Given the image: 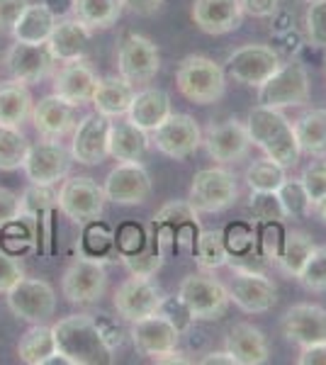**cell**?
Returning <instances> with one entry per match:
<instances>
[{
	"mask_svg": "<svg viewBox=\"0 0 326 365\" xmlns=\"http://www.w3.org/2000/svg\"><path fill=\"white\" fill-rule=\"evenodd\" d=\"M151 361H153V363H161V365H163V363H178V365H183V363H190V361H188V358L183 356V353L178 351V349L168 351V353H163V356L151 358Z\"/></svg>",
	"mask_w": 326,
	"mask_h": 365,
	"instance_id": "91938a15",
	"label": "cell"
},
{
	"mask_svg": "<svg viewBox=\"0 0 326 365\" xmlns=\"http://www.w3.org/2000/svg\"><path fill=\"white\" fill-rule=\"evenodd\" d=\"M32 96L20 81H3L0 83V127L20 129L32 117Z\"/></svg>",
	"mask_w": 326,
	"mask_h": 365,
	"instance_id": "1f68e13d",
	"label": "cell"
},
{
	"mask_svg": "<svg viewBox=\"0 0 326 365\" xmlns=\"http://www.w3.org/2000/svg\"><path fill=\"white\" fill-rule=\"evenodd\" d=\"M120 258H122L124 268H127L132 275H136V278H153L163 266L165 253L158 249L156 239H153V232H151V241L144 246V249L136 251V253H129V256H120Z\"/></svg>",
	"mask_w": 326,
	"mask_h": 365,
	"instance_id": "60d3db41",
	"label": "cell"
},
{
	"mask_svg": "<svg viewBox=\"0 0 326 365\" xmlns=\"http://www.w3.org/2000/svg\"><path fill=\"white\" fill-rule=\"evenodd\" d=\"M56 349L66 356L71 365H108L112 363V351L100 331L96 317L71 314L58 319L54 327Z\"/></svg>",
	"mask_w": 326,
	"mask_h": 365,
	"instance_id": "7a4b0ae2",
	"label": "cell"
},
{
	"mask_svg": "<svg viewBox=\"0 0 326 365\" xmlns=\"http://www.w3.org/2000/svg\"><path fill=\"white\" fill-rule=\"evenodd\" d=\"M314 246H317V244L312 241L310 234H305V232H285L282 246H280V251H277V256H275L277 268H280L285 275H292V278H297L302 266L307 263V258L312 256Z\"/></svg>",
	"mask_w": 326,
	"mask_h": 365,
	"instance_id": "d590c367",
	"label": "cell"
},
{
	"mask_svg": "<svg viewBox=\"0 0 326 365\" xmlns=\"http://www.w3.org/2000/svg\"><path fill=\"white\" fill-rule=\"evenodd\" d=\"M297 365H326V341L302 346V351L297 356Z\"/></svg>",
	"mask_w": 326,
	"mask_h": 365,
	"instance_id": "9f6ffc18",
	"label": "cell"
},
{
	"mask_svg": "<svg viewBox=\"0 0 326 365\" xmlns=\"http://www.w3.org/2000/svg\"><path fill=\"white\" fill-rule=\"evenodd\" d=\"M305 3H310V0H305Z\"/></svg>",
	"mask_w": 326,
	"mask_h": 365,
	"instance_id": "6125c7cd",
	"label": "cell"
},
{
	"mask_svg": "<svg viewBox=\"0 0 326 365\" xmlns=\"http://www.w3.org/2000/svg\"><path fill=\"white\" fill-rule=\"evenodd\" d=\"M122 10V0H71V15L91 29L112 27Z\"/></svg>",
	"mask_w": 326,
	"mask_h": 365,
	"instance_id": "e575fe53",
	"label": "cell"
},
{
	"mask_svg": "<svg viewBox=\"0 0 326 365\" xmlns=\"http://www.w3.org/2000/svg\"><path fill=\"white\" fill-rule=\"evenodd\" d=\"M282 239H285L282 222H258L256 225V249L265 261H275Z\"/></svg>",
	"mask_w": 326,
	"mask_h": 365,
	"instance_id": "bcb514c9",
	"label": "cell"
},
{
	"mask_svg": "<svg viewBox=\"0 0 326 365\" xmlns=\"http://www.w3.org/2000/svg\"><path fill=\"white\" fill-rule=\"evenodd\" d=\"M149 241H151V227L144 229L141 225H136V222H124L115 234V244L120 256H129V253L141 251Z\"/></svg>",
	"mask_w": 326,
	"mask_h": 365,
	"instance_id": "c3c4849f",
	"label": "cell"
},
{
	"mask_svg": "<svg viewBox=\"0 0 326 365\" xmlns=\"http://www.w3.org/2000/svg\"><path fill=\"white\" fill-rule=\"evenodd\" d=\"M246 132L253 146H258L265 156L277 161L282 168H295L300 163V144L295 137L292 122L282 115V110H272L256 105L248 113Z\"/></svg>",
	"mask_w": 326,
	"mask_h": 365,
	"instance_id": "6da1fadb",
	"label": "cell"
},
{
	"mask_svg": "<svg viewBox=\"0 0 326 365\" xmlns=\"http://www.w3.org/2000/svg\"><path fill=\"white\" fill-rule=\"evenodd\" d=\"M132 98H134L132 83H127L122 76H108V78L98 81L91 103L96 108V113L105 115L108 120H120V117H127Z\"/></svg>",
	"mask_w": 326,
	"mask_h": 365,
	"instance_id": "f546056e",
	"label": "cell"
},
{
	"mask_svg": "<svg viewBox=\"0 0 326 365\" xmlns=\"http://www.w3.org/2000/svg\"><path fill=\"white\" fill-rule=\"evenodd\" d=\"M56 25V13L46 3H29L15 22L10 37L25 44H46L51 29Z\"/></svg>",
	"mask_w": 326,
	"mask_h": 365,
	"instance_id": "4dcf8cb0",
	"label": "cell"
},
{
	"mask_svg": "<svg viewBox=\"0 0 326 365\" xmlns=\"http://www.w3.org/2000/svg\"><path fill=\"white\" fill-rule=\"evenodd\" d=\"M277 197H280L282 207L287 212V220H305L312 215V200L307 195L305 185L300 182V178L285 180L277 187Z\"/></svg>",
	"mask_w": 326,
	"mask_h": 365,
	"instance_id": "b9f144b4",
	"label": "cell"
},
{
	"mask_svg": "<svg viewBox=\"0 0 326 365\" xmlns=\"http://www.w3.org/2000/svg\"><path fill=\"white\" fill-rule=\"evenodd\" d=\"M246 185L251 192H277V187L287 180V168H282L277 161L272 158H258L244 173Z\"/></svg>",
	"mask_w": 326,
	"mask_h": 365,
	"instance_id": "f35d334b",
	"label": "cell"
},
{
	"mask_svg": "<svg viewBox=\"0 0 326 365\" xmlns=\"http://www.w3.org/2000/svg\"><path fill=\"white\" fill-rule=\"evenodd\" d=\"M248 210L253 215V225L258 222H285L287 212L282 207L277 192H251Z\"/></svg>",
	"mask_w": 326,
	"mask_h": 365,
	"instance_id": "ee69618b",
	"label": "cell"
},
{
	"mask_svg": "<svg viewBox=\"0 0 326 365\" xmlns=\"http://www.w3.org/2000/svg\"><path fill=\"white\" fill-rule=\"evenodd\" d=\"M32 122L41 139H63L76 127V105L58 96H46L32 108Z\"/></svg>",
	"mask_w": 326,
	"mask_h": 365,
	"instance_id": "d4e9b609",
	"label": "cell"
},
{
	"mask_svg": "<svg viewBox=\"0 0 326 365\" xmlns=\"http://www.w3.org/2000/svg\"><path fill=\"white\" fill-rule=\"evenodd\" d=\"M203 144L219 166H229V163H239L248 156L251 149V139L246 132V122L227 120L219 125H210L203 134Z\"/></svg>",
	"mask_w": 326,
	"mask_h": 365,
	"instance_id": "ffe728a7",
	"label": "cell"
},
{
	"mask_svg": "<svg viewBox=\"0 0 326 365\" xmlns=\"http://www.w3.org/2000/svg\"><path fill=\"white\" fill-rule=\"evenodd\" d=\"M91 37H93V29L86 27L81 20H76L71 15L63 17V20H56L49 39H46V49H49V54L58 63L78 61V58H86Z\"/></svg>",
	"mask_w": 326,
	"mask_h": 365,
	"instance_id": "cb8c5ba5",
	"label": "cell"
},
{
	"mask_svg": "<svg viewBox=\"0 0 326 365\" xmlns=\"http://www.w3.org/2000/svg\"><path fill=\"white\" fill-rule=\"evenodd\" d=\"M310 100V76L300 61L282 63L275 73L258 88V105L272 110L297 108Z\"/></svg>",
	"mask_w": 326,
	"mask_h": 365,
	"instance_id": "9c48e42d",
	"label": "cell"
},
{
	"mask_svg": "<svg viewBox=\"0 0 326 365\" xmlns=\"http://www.w3.org/2000/svg\"><path fill=\"white\" fill-rule=\"evenodd\" d=\"M129 341H132L134 351L139 356L156 358L163 353L178 349V341H180V331L168 317H163L161 312L149 314L144 319H136L129 327Z\"/></svg>",
	"mask_w": 326,
	"mask_h": 365,
	"instance_id": "d6986e66",
	"label": "cell"
},
{
	"mask_svg": "<svg viewBox=\"0 0 326 365\" xmlns=\"http://www.w3.org/2000/svg\"><path fill=\"white\" fill-rule=\"evenodd\" d=\"M222 237H224V244H227V251H229V261L258 253L256 227L246 225V222H234V225H229L222 232Z\"/></svg>",
	"mask_w": 326,
	"mask_h": 365,
	"instance_id": "7bdbcfd3",
	"label": "cell"
},
{
	"mask_svg": "<svg viewBox=\"0 0 326 365\" xmlns=\"http://www.w3.org/2000/svg\"><path fill=\"white\" fill-rule=\"evenodd\" d=\"M8 307L22 322L46 324L56 312V292L46 280L22 278L8 290Z\"/></svg>",
	"mask_w": 326,
	"mask_h": 365,
	"instance_id": "7c38bea8",
	"label": "cell"
},
{
	"mask_svg": "<svg viewBox=\"0 0 326 365\" xmlns=\"http://www.w3.org/2000/svg\"><path fill=\"white\" fill-rule=\"evenodd\" d=\"M300 151L312 158H326V110H310L292 122Z\"/></svg>",
	"mask_w": 326,
	"mask_h": 365,
	"instance_id": "836d02e7",
	"label": "cell"
},
{
	"mask_svg": "<svg viewBox=\"0 0 326 365\" xmlns=\"http://www.w3.org/2000/svg\"><path fill=\"white\" fill-rule=\"evenodd\" d=\"M98 81H100L98 73L93 71V66L86 58L61 63L54 73V96L63 98L66 103L76 105V108H81V105H88L93 100Z\"/></svg>",
	"mask_w": 326,
	"mask_h": 365,
	"instance_id": "603a6c76",
	"label": "cell"
},
{
	"mask_svg": "<svg viewBox=\"0 0 326 365\" xmlns=\"http://www.w3.org/2000/svg\"><path fill=\"white\" fill-rule=\"evenodd\" d=\"M103 190L108 202L122 207L144 205L151 195V175L141 161H120L108 173Z\"/></svg>",
	"mask_w": 326,
	"mask_h": 365,
	"instance_id": "2e32d148",
	"label": "cell"
},
{
	"mask_svg": "<svg viewBox=\"0 0 326 365\" xmlns=\"http://www.w3.org/2000/svg\"><path fill=\"white\" fill-rule=\"evenodd\" d=\"M236 197H239V182L224 166L203 168L193 175L188 200L200 215H217L229 210Z\"/></svg>",
	"mask_w": 326,
	"mask_h": 365,
	"instance_id": "8992f818",
	"label": "cell"
},
{
	"mask_svg": "<svg viewBox=\"0 0 326 365\" xmlns=\"http://www.w3.org/2000/svg\"><path fill=\"white\" fill-rule=\"evenodd\" d=\"M227 292L231 304H236L246 314H265L275 307L277 290L270 278H265L263 270H248V268H231Z\"/></svg>",
	"mask_w": 326,
	"mask_h": 365,
	"instance_id": "5bb4252c",
	"label": "cell"
},
{
	"mask_svg": "<svg viewBox=\"0 0 326 365\" xmlns=\"http://www.w3.org/2000/svg\"><path fill=\"white\" fill-rule=\"evenodd\" d=\"M305 32L312 46L326 49V0H310L305 13Z\"/></svg>",
	"mask_w": 326,
	"mask_h": 365,
	"instance_id": "7dc6e473",
	"label": "cell"
},
{
	"mask_svg": "<svg viewBox=\"0 0 326 365\" xmlns=\"http://www.w3.org/2000/svg\"><path fill=\"white\" fill-rule=\"evenodd\" d=\"M277 5H280V0H241L244 15L256 17V20L272 17V15L277 13Z\"/></svg>",
	"mask_w": 326,
	"mask_h": 365,
	"instance_id": "11a10c76",
	"label": "cell"
},
{
	"mask_svg": "<svg viewBox=\"0 0 326 365\" xmlns=\"http://www.w3.org/2000/svg\"><path fill=\"white\" fill-rule=\"evenodd\" d=\"M241 0H195L193 22L205 34H229L241 27Z\"/></svg>",
	"mask_w": 326,
	"mask_h": 365,
	"instance_id": "484cf974",
	"label": "cell"
},
{
	"mask_svg": "<svg viewBox=\"0 0 326 365\" xmlns=\"http://www.w3.org/2000/svg\"><path fill=\"white\" fill-rule=\"evenodd\" d=\"M227 351L236 365H263L270 358V346L265 334L253 324H234L227 334Z\"/></svg>",
	"mask_w": 326,
	"mask_h": 365,
	"instance_id": "83f0119b",
	"label": "cell"
},
{
	"mask_svg": "<svg viewBox=\"0 0 326 365\" xmlns=\"http://www.w3.org/2000/svg\"><path fill=\"white\" fill-rule=\"evenodd\" d=\"M175 86L195 105H215L227 93V71L215 58L190 54L178 63Z\"/></svg>",
	"mask_w": 326,
	"mask_h": 365,
	"instance_id": "3957f363",
	"label": "cell"
},
{
	"mask_svg": "<svg viewBox=\"0 0 326 365\" xmlns=\"http://www.w3.org/2000/svg\"><path fill=\"white\" fill-rule=\"evenodd\" d=\"M297 280L312 292H326V246H314L312 256L302 266Z\"/></svg>",
	"mask_w": 326,
	"mask_h": 365,
	"instance_id": "f6af8a7d",
	"label": "cell"
},
{
	"mask_svg": "<svg viewBox=\"0 0 326 365\" xmlns=\"http://www.w3.org/2000/svg\"><path fill=\"white\" fill-rule=\"evenodd\" d=\"M81 256L93 258V261H108L110 256H115L117 244L115 234L110 227H105L100 220H93L88 225H83V237H81Z\"/></svg>",
	"mask_w": 326,
	"mask_h": 365,
	"instance_id": "74e56055",
	"label": "cell"
},
{
	"mask_svg": "<svg viewBox=\"0 0 326 365\" xmlns=\"http://www.w3.org/2000/svg\"><path fill=\"white\" fill-rule=\"evenodd\" d=\"M110 125L100 113H91L81 117L73 127V139H71V158L78 161L81 166H98L110 156Z\"/></svg>",
	"mask_w": 326,
	"mask_h": 365,
	"instance_id": "e0dca14e",
	"label": "cell"
},
{
	"mask_svg": "<svg viewBox=\"0 0 326 365\" xmlns=\"http://www.w3.org/2000/svg\"><path fill=\"white\" fill-rule=\"evenodd\" d=\"M25 278V268L17 261L15 253L0 249V295H8V290Z\"/></svg>",
	"mask_w": 326,
	"mask_h": 365,
	"instance_id": "f907efd6",
	"label": "cell"
},
{
	"mask_svg": "<svg viewBox=\"0 0 326 365\" xmlns=\"http://www.w3.org/2000/svg\"><path fill=\"white\" fill-rule=\"evenodd\" d=\"M29 141L20 129L0 127V170H20L29 154Z\"/></svg>",
	"mask_w": 326,
	"mask_h": 365,
	"instance_id": "ab89813d",
	"label": "cell"
},
{
	"mask_svg": "<svg viewBox=\"0 0 326 365\" xmlns=\"http://www.w3.org/2000/svg\"><path fill=\"white\" fill-rule=\"evenodd\" d=\"M56 353L54 329L49 324H32L17 344V358L27 365H49Z\"/></svg>",
	"mask_w": 326,
	"mask_h": 365,
	"instance_id": "d6a6232c",
	"label": "cell"
},
{
	"mask_svg": "<svg viewBox=\"0 0 326 365\" xmlns=\"http://www.w3.org/2000/svg\"><path fill=\"white\" fill-rule=\"evenodd\" d=\"M5 71L13 81H20L25 86L39 83L54 71V56L49 54L46 44H25L15 42L5 51Z\"/></svg>",
	"mask_w": 326,
	"mask_h": 365,
	"instance_id": "44dd1931",
	"label": "cell"
},
{
	"mask_svg": "<svg viewBox=\"0 0 326 365\" xmlns=\"http://www.w3.org/2000/svg\"><path fill=\"white\" fill-rule=\"evenodd\" d=\"M105 290H108V270L103 261L78 256L63 270L61 292L71 304H78V307L96 304L105 295Z\"/></svg>",
	"mask_w": 326,
	"mask_h": 365,
	"instance_id": "8fae6325",
	"label": "cell"
},
{
	"mask_svg": "<svg viewBox=\"0 0 326 365\" xmlns=\"http://www.w3.org/2000/svg\"><path fill=\"white\" fill-rule=\"evenodd\" d=\"M300 182L305 185L312 205L317 202L319 197H324L326 195V158H317V161H312L310 166L302 170Z\"/></svg>",
	"mask_w": 326,
	"mask_h": 365,
	"instance_id": "681fc988",
	"label": "cell"
},
{
	"mask_svg": "<svg viewBox=\"0 0 326 365\" xmlns=\"http://www.w3.org/2000/svg\"><path fill=\"white\" fill-rule=\"evenodd\" d=\"M178 297L193 314L195 322H217L227 314L231 299L227 285L210 278L205 273H193L183 278L178 287Z\"/></svg>",
	"mask_w": 326,
	"mask_h": 365,
	"instance_id": "5b68a950",
	"label": "cell"
},
{
	"mask_svg": "<svg viewBox=\"0 0 326 365\" xmlns=\"http://www.w3.org/2000/svg\"><path fill=\"white\" fill-rule=\"evenodd\" d=\"M71 151L58 139H41L29 146V154L22 170L32 185H49L54 187L63 180L71 170Z\"/></svg>",
	"mask_w": 326,
	"mask_h": 365,
	"instance_id": "9a60e30c",
	"label": "cell"
},
{
	"mask_svg": "<svg viewBox=\"0 0 326 365\" xmlns=\"http://www.w3.org/2000/svg\"><path fill=\"white\" fill-rule=\"evenodd\" d=\"M282 66L280 54L268 44H244L227 56V76L241 86L260 88Z\"/></svg>",
	"mask_w": 326,
	"mask_h": 365,
	"instance_id": "30bf717a",
	"label": "cell"
},
{
	"mask_svg": "<svg viewBox=\"0 0 326 365\" xmlns=\"http://www.w3.org/2000/svg\"><path fill=\"white\" fill-rule=\"evenodd\" d=\"M151 146V134L120 117L110 125V156L115 161H141Z\"/></svg>",
	"mask_w": 326,
	"mask_h": 365,
	"instance_id": "f1b7e54d",
	"label": "cell"
},
{
	"mask_svg": "<svg viewBox=\"0 0 326 365\" xmlns=\"http://www.w3.org/2000/svg\"><path fill=\"white\" fill-rule=\"evenodd\" d=\"M165 292L156 285L151 278H127L124 282H120L112 295V304H115L117 314L122 317L124 322H136L144 319L149 314H156L163 304Z\"/></svg>",
	"mask_w": 326,
	"mask_h": 365,
	"instance_id": "ac0fdd59",
	"label": "cell"
},
{
	"mask_svg": "<svg viewBox=\"0 0 326 365\" xmlns=\"http://www.w3.org/2000/svg\"><path fill=\"white\" fill-rule=\"evenodd\" d=\"M151 144L173 161H185L203 146V129L190 115L170 113L151 132Z\"/></svg>",
	"mask_w": 326,
	"mask_h": 365,
	"instance_id": "4fadbf2b",
	"label": "cell"
},
{
	"mask_svg": "<svg viewBox=\"0 0 326 365\" xmlns=\"http://www.w3.org/2000/svg\"><path fill=\"white\" fill-rule=\"evenodd\" d=\"M161 68L158 46L144 34H124L117 46V76L134 88H144L156 78Z\"/></svg>",
	"mask_w": 326,
	"mask_h": 365,
	"instance_id": "ba28073f",
	"label": "cell"
},
{
	"mask_svg": "<svg viewBox=\"0 0 326 365\" xmlns=\"http://www.w3.org/2000/svg\"><path fill=\"white\" fill-rule=\"evenodd\" d=\"M193 256L203 270H217V268L229 266V251H227V244H224L222 232L203 229V232L198 234V241H195Z\"/></svg>",
	"mask_w": 326,
	"mask_h": 365,
	"instance_id": "8d00e7d4",
	"label": "cell"
},
{
	"mask_svg": "<svg viewBox=\"0 0 326 365\" xmlns=\"http://www.w3.org/2000/svg\"><path fill=\"white\" fill-rule=\"evenodd\" d=\"M151 232L158 249L168 251H193L200 229V212L193 207L190 200H170L153 215Z\"/></svg>",
	"mask_w": 326,
	"mask_h": 365,
	"instance_id": "277c9868",
	"label": "cell"
},
{
	"mask_svg": "<svg viewBox=\"0 0 326 365\" xmlns=\"http://www.w3.org/2000/svg\"><path fill=\"white\" fill-rule=\"evenodd\" d=\"M20 217V195L8 187H0V229Z\"/></svg>",
	"mask_w": 326,
	"mask_h": 365,
	"instance_id": "db71d44e",
	"label": "cell"
},
{
	"mask_svg": "<svg viewBox=\"0 0 326 365\" xmlns=\"http://www.w3.org/2000/svg\"><path fill=\"white\" fill-rule=\"evenodd\" d=\"M312 212H314V215H317L319 220H322L324 225H326V195H324V197H319L317 202L312 205Z\"/></svg>",
	"mask_w": 326,
	"mask_h": 365,
	"instance_id": "94428289",
	"label": "cell"
},
{
	"mask_svg": "<svg viewBox=\"0 0 326 365\" xmlns=\"http://www.w3.org/2000/svg\"><path fill=\"white\" fill-rule=\"evenodd\" d=\"M282 336L290 344L310 346L326 341V309L322 304H312V302H302L292 304L285 317H282Z\"/></svg>",
	"mask_w": 326,
	"mask_h": 365,
	"instance_id": "7402d4cb",
	"label": "cell"
},
{
	"mask_svg": "<svg viewBox=\"0 0 326 365\" xmlns=\"http://www.w3.org/2000/svg\"><path fill=\"white\" fill-rule=\"evenodd\" d=\"M200 363L203 365H236L234 356H231L229 351H212V353H207V356L200 358Z\"/></svg>",
	"mask_w": 326,
	"mask_h": 365,
	"instance_id": "680465c9",
	"label": "cell"
},
{
	"mask_svg": "<svg viewBox=\"0 0 326 365\" xmlns=\"http://www.w3.org/2000/svg\"><path fill=\"white\" fill-rule=\"evenodd\" d=\"M161 5H163V0H122L124 10H129V13H134V15H144V17L158 13Z\"/></svg>",
	"mask_w": 326,
	"mask_h": 365,
	"instance_id": "6f0895ef",
	"label": "cell"
},
{
	"mask_svg": "<svg viewBox=\"0 0 326 365\" xmlns=\"http://www.w3.org/2000/svg\"><path fill=\"white\" fill-rule=\"evenodd\" d=\"M158 312H161L163 317H168V319L178 327V331H180V334L185 331V329H190V324L195 322L193 314L188 312V307L180 302V297H168V295H165L161 309H158Z\"/></svg>",
	"mask_w": 326,
	"mask_h": 365,
	"instance_id": "816d5d0a",
	"label": "cell"
},
{
	"mask_svg": "<svg viewBox=\"0 0 326 365\" xmlns=\"http://www.w3.org/2000/svg\"><path fill=\"white\" fill-rule=\"evenodd\" d=\"M105 190L88 175H66L61 180V187L56 192V205L63 215L76 225H88L93 220H100L105 212Z\"/></svg>",
	"mask_w": 326,
	"mask_h": 365,
	"instance_id": "52a82bcc",
	"label": "cell"
},
{
	"mask_svg": "<svg viewBox=\"0 0 326 365\" xmlns=\"http://www.w3.org/2000/svg\"><path fill=\"white\" fill-rule=\"evenodd\" d=\"M170 113H173V105H170L168 93L161 91V88L144 86L141 91H134L132 105L127 110V120L151 134Z\"/></svg>",
	"mask_w": 326,
	"mask_h": 365,
	"instance_id": "4316f807",
	"label": "cell"
},
{
	"mask_svg": "<svg viewBox=\"0 0 326 365\" xmlns=\"http://www.w3.org/2000/svg\"><path fill=\"white\" fill-rule=\"evenodd\" d=\"M27 5L29 0H0V34H13L15 22Z\"/></svg>",
	"mask_w": 326,
	"mask_h": 365,
	"instance_id": "f5cc1de1",
	"label": "cell"
}]
</instances>
